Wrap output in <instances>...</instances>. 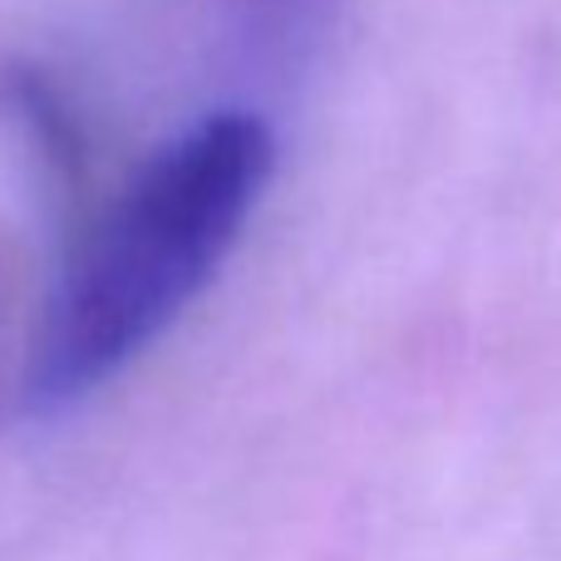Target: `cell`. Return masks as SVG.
Listing matches in <instances>:
<instances>
[{"instance_id": "cell-1", "label": "cell", "mask_w": 561, "mask_h": 561, "mask_svg": "<svg viewBox=\"0 0 561 561\" xmlns=\"http://www.w3.org/2000/svg\"><path fill=\"white\" fill-rule=\"evenodd\" d=\"M272 168V128L242 108L173 138L69 256L25 369L30 409L75 404L144 355L227 262Z\"/></svg>"}]
</instances>
